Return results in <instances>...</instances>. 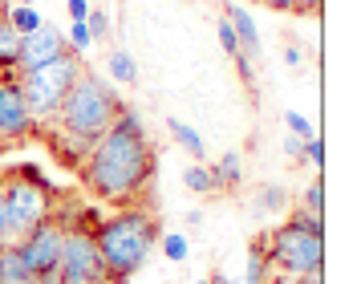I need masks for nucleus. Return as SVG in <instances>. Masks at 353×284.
<instances>
[{"mask_svg":"<svg viewBox=\"0 0 353 284\" xmlns=\"http://www.w3.org/2000/svg\"><path fill=\"white\" fill-rule=\"evenodd\" d=\"M77 175H81V187L102 203H122V207L139 203L146 187L154 183V146H150L139 110H118V118L94 142V150L85 154Z\"/></svg>","mask_w":353,"mask_h":284,"instance_id":"obj_1","label":"nucleus"},{"mask_svg":"<svg viewBox=\"0 0 353 284\" xmlns=\"http://www.w3.org/2000/svg\"><path fill=\"white\" fill-rule=\"evenodd\" d=\"M159 215L142 203H130L122 212L106 215L98 227H94V244H98V256L106 264L110 281L122 284L130 281L134 272L146 268V260L159 248Z\"/></svg>","mask_w":353,"mask_h":284,"instance_id":"obj_2","label":"nucleus"},{"mask_svg":"<svg viewBox=\"0 0 353 284\" xmlns=\"http://www.w3.org/2000/svg\"><path fill=\"white\" fill-rule=\"evenodd\" d=\"M268 264L281 272L284 281H305L325 272V219L292 207L284 223L272 227V236L264 240Z\"/></svg>","mask_w":353,"mask_h":284,"instance_id":"obj_3","label":"nucleus"},{"mask_svg":"<svg viewBox=\"0 0 353 284\" xmlns=\"http://www.w3.org/2000/svg\"><path fill=\"white\" fill-rule=\"evenodd\" d=\"M126 106L114 90V81L98 77V73H81L70 85V94L61 98V106L53 114V126L70 130V134H85V139H102L110 122L118 118V110Z\"/></svg>","mask_w":353,"mask_h":284,"instance_id":"obj_4","label":"nucleus"},{"mask_svg":"<svg viewBox=\"0 0 353 284\" xmlns=\"http://www.w3.org/2000/svg\"><path fill=\"white\" fill-rule=\"evenodd\" d=\"M81 73H85V65H81L77 53H61V57H53V61H45V65H37V70H29V73H17L21 98H25L29 114L37 118V126L53 122L61 98L70 94V85Z\"/></svg>","mask_w":353,"mask_h":284,"instance_id":"obj_5","label":"nucleus"},{"mask_svg":"<svg viewBox=\"0 0 353 284\" xmlns=\"http://www.w3.org/2000/svg\"><path fill=\"white\" fill-rule=\"evenodd\" d=\"M57 215V195L37 171L4 179V223H8V244L25 240L37 223Z\"/></svg>","mask_w":353,"mask_h":284,"instance_id":"obj_6","label":"nucleus"},{"mask_svg":"<svg viewBox=\"0 0 353 284\" xmlns=\"http://www.w3.org/2000/svg\"><path fill=\"white\" fill-rule=\"evenodd\" d=\"M57 272H61L65 284H114L106 264H102V256H98L94 232H85V227H65Z\"/></svg>","mask_w":353,"mask_h":284,"instance_id":"obj_7","label":"nucleus"},{"mask_svg":"<svg viewBox=\"0 0 353 284\" xmlns=\"http://www.w3.org/2000/svg\"><path fill=\"white\" fill-rule=\"evenodd\" d=\"M61 240H65V219L61 215H49L45 223H37L25 240H17L21 260L29 264V272H57V260H61Z\"/></svg>","mask_w":353,"mask_h":284,"instance_id":"obj_8","label":"nucleus"},{"mask_svg":"<svg viewBox=\"0 0 353 284\" xmlns=\"http://www.w3.org/2000/svg\"><path fill=\"white\" fill-rule=\"evenodd\" d=\"M29 134H41V126L21 98L17 70H4L0 73V142H21Z\"/></svg>","mask_w":353,"mask_h":284,"instance_id":"obj_9","label":"nucleus"},{"mask_svg":"<svg viewBox=\"0 0 353 284\" xmlns=\"http://www.w3.org/2000/svg\"><path fill=\"white\" fill-rule=\"evenodd\" d=\"M61 53H70L65 33L53 29V25H41L37 33L21 37V49H17V73H29V70H37V65H45V61H53V57H61Z\"/></svg>","mask_w":353,"mask_h":284,"instance_id":"obj_10","label":"nucleus"},{"mask_svg":"<svg viewBox=\"0 0 353 284\" xmlns=\"http://www.w3.org/2000/svg\"><path fill=\"white\" fill-rule=\"evenodd\" d=\"M228 25H232V33L240 41V53L256 61V57H260V29H256V17H252L248 8H240V4H228Z\"/></svg>","mask_w":353,"mask_h":284,"instance_id":"obj_11","label":"nucleus"},{"mask_svg":"<svg viewBox=\"0 0 353 284\" xmlns=\"http://www.w3.org/2000/svg\"><path fill=\"white\" fill-rule=\"evenodd\" d=\"M183 187H187L191 195H203V199L223 195V183H219V175H215L212 163H191V167L183 171Z\"/></svg>","mask_w":353,"mask_h":284,"instance_id":"obj_12","label":"nucleus"},{"mask_svg":"<svg viewBox=\"0 0 353 284\" xmlns=\"http://www.w3.org/2000/svg\"><path fill=\"white\" fill-rule=\"evenodd\" d=\"M106 81H114V85H134L139 81V61H134V53L130 49H110L106 57Z\"/></svg>","mask_w":353,"mask_h":284,"instance_id":"obj_13","label":"nucleus"},{"mask_svg":"<svg viewBox=\"0 0 353 284\" xmlns=\"http://www.w3.org/2000/svg\"><path fill=\"white\" fill-rule=\"evenodd\" d=\"M268 281H272V264H268V248H264V240H252V244H248L244 281H240V284H268Z\"/></svg>","mask_w":353,"mask_h":284,"instance_id":"obj_14","label":"nucleus"},{"mask_svg":"<svg viewBox=\"0 0 353 284\" xmlns=\"http://www.w3.org/2000/svg\"><path fill=\"white\" fill-rule=\"evenodd\" d=\"M0 284H33V272H29V264L21 260L17 244L0 248Z\"/></svg>","mask_w":353,"mask_h":284,"instance_id":"obj_15","label":"nucleus"},{"mask_svg":"<svg viewBox=\"0 0 353 284\" xmlns=\"http://www.w3.org/2000/svg\"><path fill=\"white\" fill-rule=\"evenodd\" d=\"M167 126H171L175 142L187 150V154H191V159H195V163H203V159H208V142H203V134H199L195 126H187V122H179V118H171Z\"/></svg>","mask_w":353,"mask_h":284,"instance_id":"obj_16","label":"nucleus"},{"mask_svg":"<svg viewBox=\"0 0 353 284\" xmlns=\"http://www.w3.org/2000/svg\"><path fill=\"white\" fill-rule=\"evenodd\" d=\"M212 167H215V175H219V183H223V191H236V187L244 183V154H240V150L219 154Z\"/></svg>","mask_w":353,"mask_h":284,"instance_id":"obj_17","label":"nucleus"},{"mask_svg":"<svg viewBox=\"0 0 353 284\" xmlns=\"http://www.w3.org/2000/svg\"><path fill=\"white\" fill-rule=\"evenodd\" d=\"M4 17H8V25H12L17 37H29V33H37V29L45 25V17L37 12L33 4H12V8H4Z\"/></svg>","mask_w":353,"mask_h":284,"instance_id":"obj_18","label":"nucleus"},{"mask_svg":"<svg viewBox=\"0 0 353 284\" xmlns=\"http://www.w3.org/2000/svg\"><path fill=\"white\" fill-rule=\"evenodd\" d=\"M159 248H163V256H167L171 264H187V256H191V236H187V232H159Z\"/></svg>","mask_w":353,"mask_h":284,"instance_id":"obj_19","label":"nucleus"},{"mask_svg":"<svg viewBox=\"0 0 353 284\" xmlns=\"http://www.w3.org/2000/svg\"><path fill=\"white\" fill-rule=\"evenodd\" d=\"M256 215H272V212H284L288 207V195H284V187L281 183H264L260 191H256Z\"/></svg>","mask_w":353,"mask_h":284,"instance_id":"obj_20","label":"nucleus"},{"mask_svg":"<svg viewBox=\"0 0 353 284\" xmlns=\"http://www.w3.org/2000/svg\"><path fill=\"white\" fill-rule=\"evenodd\" d=\"M17 49H21V37L12 33L4 8H0V73L4 70H17Z\"/></svg>","mask_w":353,"mask_h":284,"instance_id":"obj_21","label":"nucleus"},{"mask_svg":"<svg viewBox=\"0 0 353 284\" xmlns=\"http://www.w3.org/2000/svg\"><path fill=\"white\" fill-rule=\"evenodd\" d=\"M301 212L325 219V179L321 175H313L309 183H305V191H301Z\"/></svg>","mask_w":353,"mask_h":284,"instance_id":"obj_22","label":"nucleus"},{"mask_svg":"<svg viewBox=\"0 0 353 284\" xmlns=\"http://www.w3.org/2000/svg\"><path fill=\"white\" fill-rule=\"evenodd\" d=\"M85 29H90V41L98 45V41H110V37H114V21H110V12H106V8H94V4H90Z\"/></svg>","mask_w":353,"mask_h":284,"instance_id":"obj_23","label":"nucleus"},{"mask_svg":"<svg viewBox=\"0 0 353 284\" xmlns=\"http://www.w3.org/2000/svg\"><path fill=\"white\" fill-rule=\"evenodd\" d=\"M65 45H70V53H77V57H85L90 53V29H85V21H70V33H65Z\"/></svg>","mask_w":353,"mask_h":284,"instance_id":"obj_24","label":"nucleus"},{"mask_svg":"<svg viewBox=\"0 0 353 284\" xmlns=\"http://www.w3.org/2000/svg\"><path fill=\"white\" fill-rule=\"evenodd\" d=\"M284 130L296 134V139H313V134H317V126H313L301 110H288V114H284Z\"/></svg>","mask_w":353,"mask_h":284,"instance_id":"obj_25","label":"nucleus"},{"mask_svg":"<svg viewBox=\"0 0 353 284\" xmlns=\"http://www.w3.org/2000/svg\"><path fill=\"white\" fill-rule=\"evenodd\" d=\"M215 37H219V49H223L228 57H236V53H240V41H236V33H232L228 17H219V21H215Z\"/></svg>","mask_w":353,"mask_h":284,"instance_id":"obj_26","label":"nucleus"},{"mask_svg":"<svg viewBox=\"0 0 353 284\" xmlns=\"http://www.w3.org/2000/svg\"><path fill=\"white\" fill-rule=\"evenodd\" d=\"M305 159H309V167H313V171L325 167V142H321V134L305 139Z\"/></svg>","mask_w":353,"mask_h":284,"instance_id":"obj_27","label":"nucleus"},{"mask_svg":"<svg viewBox=\"0 0 353 284\" xmlns=\"http://www.w3.org/2000/svg\"><path fill=\"white\" fill-rule=\"evenodd\" d=\"M284 154H288V163H301L305 167V139H296V134H284Z\"/></svg>","mask_w":353,"mask_h":284,"instance_id":"obj_28","label":"nucleus"},{"mask_svg":"<svg viewBox=\"0 0 353 284\" xmlns=\"http://www.w3.org/2000/svg\"><path fill=\"white\" fill-rule=\"evenodd\" d=\"M232 61H236V73H240V81H244V85H256V65H252V57L236 53Z\"/></svg>","mask_w":353,"mask_h":284,"instance_id":"obj_29","label":"nucleus"},{"mask_svg":"<svg viewBox=\"0 0 353 284\" xmlns=\"http://www.w3.org/2000/svg\"><path fill=\"white\" fill-rule=\"evenodd\" d=\"M65 12H70V21H85L90 17V0H70Z\"/></svg>","mask_w":353,"mask_h":284,"instance_id":"obj_30","label":"nucleus"},{"mask_svg":"<svg viewBox=\"0 0 353 284\" xmlns=\"http://www.w3.org/2000/svg\"><path fill=\"white\" fill-rule=\"evenodd\" d=\"M256 4H264L272 12H296V0H256Z\"/></svg>","mask_w":353,"mask_h":284,"instance_id":"obj_31","label":"nucleus"},{"mask_svg":"<svg viewBox=\"0 0 353 284\" xmlns=\"http://www.w3.org/2000/svg\"><path fill=\"white\" fill-rule=\"evenodd\" d=\"M0 248H8V223H4V179H0Z\"/></svg>","mask_w":353,"mask_h":284,"instance_id":"obj_32","label":"nucleus"},{"mask_svg":"<svg viewBox=\"0 0 353 284\" xmlns=\"http://www.w3.org/2000/svg\"><path fill=\"white\" fill-rule=\"evenodd\" d=\"M301 61H305V53H301L296 45H288V49H284V65H292V70H296Z\"/></svg>","mask_w":353,"mask_h":284,"instance_id":"obj_33","label":"nucleus"},{"mask_svg":"<svg viewBox=\"0 0 353 284\" xmlns=\"http://www.w3.org/2000/svg\"><path fill=\"white\" fill-rule=\"evenodd\" d=\"M33 284H65V281H61V272H37Z\"/></svg>","mask_w":353,"mask_h":284,"instance_id":"obj_34","label":"nucleus"},{"mask_svg":"<svg viewBox=\"0 0 353 284\" xmlns=\"http://www.w3.org/2000/svg\"><path fill=\"white\" fill-rule=\"evenodd\" d=\"M321 0H296V12H317Z\"/></svg>","mask_w":353,"mask_h":284,"instance_id":"obj_35","label":"nucleus"},{"mask_svg":"<svg viewBox=\"0 0 353 284\" xmlns=\"http://www.w3.org/2000/svg\"><path fill=\"white\" fill-rule=\"evenodd\" d=\"M199 223H203V212H199V207H195V212H187V227H199Z\"/></svg>","mask_w":353,"mask_h":284,"instance_id":"obj_36","label":"nucleus"},{"mask_svg":"<svg viewBox=\"0 0 353 284\" xmlns=\"http://www.w3.org/2000/svg\"><path fill=\"white\" fill-rule=\"evenodd\" d=\"M212 284H236V281H228V276H219V272H215V276H212Z\"/></svg>","mask_w":353,"mask_h":284,"instance_id":"obj_37","label":"nucleus"},{"mask_svg":"<svg viewBox=\"0 0 353 284\" xmlns=\"http://www.w3.org/2000/svg\"><path fill=\"white\" fill-rule=\"evenodd\" d=\"M195 284H212V276H208V281H195Z\"/></svg>","mask_w":353,"mask_h":284,"instance_id":"obj_38","label":"nucleus"},{"mask_svg":"<svg viewBox=\"0 0 353 284\" xmlns=\"http://www.w3.org/2000/svg\"><path fill=\"white\" fill-rule=\"evenodd\" d=\"M0 150H4V142H0Z\"/></svg>","mask_w":353,"mask_h":284,"instance_id":"obj_39","label":"nucleus"},{"mask_svg":"<svg viewBox=\"0 0 353 284\" xmlns=\"http://www.w3.org/2000/svg\"><path fill=\"white\" fill-rule=\"evenodd\" d=\"M118 4H122V0H118Z\"/></svg>","mask_w":353,"mask_h":284,"instance_id":"obj_40","label":"nucleus"},{"mask_svg":"<svg viewBox=\"0 0 353 284\" xmlns=\"http://www.w3.org/2000/svg\"><path fill=\"white\" fill-rule=\"evenodd\" d=\"M288 284H292V281H288Z\"/></svg>","mask_w":353,"mask_h":284,"instance_id":"obj_41","label":"nucleus"}]
</instances>
